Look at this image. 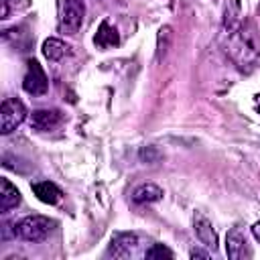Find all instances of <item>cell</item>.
Instances as JSON below:
<instances>
[{
  "label": "cell",
  "mask_w": 260,
  "mask_h": 260,
  "mask_svg": "<svg viewBox=\"0 0 260 260\" xmlns=\"http://www.w3.org/2000/svg\"><path fill=\"white\" fill-rule=\"evenodd\" d=\"M228 55L240 69H250L260 59V32L252 22L240 24L230 32L228 39Z\"/></svg>",
  "instance_id": "6da1fadb"
},
{
  "label": "cell",
  "mask_w": 260,
  "mask_h": 260,
  "mask_svg": "<svg viewBox=\"0 0 260 260\" xmlns=\"http://www.w3.org/2000/svg\"><path fill=\"white\" fill-rule=\"evenodd\" d=\"M53 225L55 221L45 215H26L14 225V236L26 242H43L51 234Z\"/></svg>",
  "instance_id": "7a4b0ae2"
},
{
  "label": "cell",
  "mask_w": 260,
  "mask_h": 260,
  "mask_svg": "<svg viewBox=\"0 0 260 260\" xmlns=\"http://www.w3.org/2000/svg\"><path fill=\"white\" fill-rule=\"evenodd\" d=\"M83 16H85L83 0H63L61 2V20H59L61 32L75 35L83 24Z\"/></svg>",
  "instance_id": "3957f363"
},
{
  "label": "cell",
  "mask_w": 260,
  "mask_h": 260,
  "mask_svg": "<svg viewBox=\"0 0 260 260\" xmlns=\"http://www.w3.org/2000/svg\"><path fill=\"white\" fill-rule=\"evenodd\" d=\"M26 118V108L20 100L16 98H6L2 102L0 108V132L2 134H10L12 130H16Z\"/></svg>",
  "instance_id": "277c9868"
},
{
  "label": "cell",
  "mask_w": 260,
  "mask_h": 260,
  "mask_svg": "<svg viewBox=\"0 0 260 260\" xmlns=\"http://www.w3.org/2000/svg\"><path fill=\"white\" fill-rule=\"evenodd\" d=\"M22 87L30 95H43L49 89V79H47L43 67L39 65V61H35V59L26 61V73L22 77Z\"/></svg>",
  "instance_id": "5b68a950"
},
{
  "label": "cell",
  "mask_w": 260,
  "mask_h": 260,
  "mask_svg": "<svg viewBox=\"0 0 260 260\" xmlns=\"http://www.w3.org/2000/svg\"><path fill=\"white\" fill-rule=\"evenodd\" d=\"M225 254L232 260H242V258H250L252 256V250L248 248L246 236L240 230V225H236V228H232L228 232V238H225Z\"/></svg>",
  "instance_id": "8992f818"
},
{
  "label": "cell",
  "mask_w": 260,
  "mask_h": 260,
  "mask_svg": "<svg viewBox=\"0 0 260 260\" xmlns=\"http://www.w3.org/2000/svg\"><path fill=\"white\" fill-rule=\"evenodd\" d=\"M193 230H195V236L199 238V242L203 246H207L211 252L217 250V234H215L211 221L201 211H195L193 213Z\"/></svg>",
  "instance_id": "52a82bcc"
},
{
  "label": "cell",
  "mask_w": 260,
  "mask_h": 260,
  "mask_svg": "<svg viewBox=\"0 0 260 260\" xmlns=\"http://www.w3.org/2000/svg\"><path fill=\"white\" fill-rule=\"evenodd\" d=\"M63 122V114L59 110H35L30 114V126L39 132H47L57 128Z\"/></svg>",
  "instance_id": "ba28073f"
},
{
  "label": "cell",
  "mask_w": 260,
  "mask_h": 260,
  "mask_svg": "<svg viewBox=\"0 0 260 260\" xmlns=\"http://www.w3.org/2000/svg\"><path fill=\"white\" fill-rule=\"evenodd\" d=\"M136 242H138L136 234H130V232L116 234V236L112 238V244H110V254H114V256H118V258L128 256V254L134 250Z\"/></svg>",
  "instance_id": "9c48e42d"
},
{
  "label": "cell",
  "mask_w": 260,
  "mask_h": 260,
  "mask_svg": "<svg viewBox=\"0 0 260 260\" xmlns=\"http://www.w3.org/2000/svg\"><path fill=\"white\" fill-rule=\"evenodd\" d=\"M93 43H95L98 49H104L106 51V49L116 47L120 43V35H118V30L114 26H110L108 20H102V24L98 26V32L93 37Z\"/></svg>",
  "instance_id": "30bf717a"
},
{
  "label": "cell",
  "mask_w": 260,
  "mask_h": 260,
  "mask_svg": "<svg viewBox=\"0 0 260 260\" xmlns=\"http://www.w3.org/2000/svg\"><path fill=\"white\" fill-rule=\"evenodd\" d=\"M18 203H20V191L8 179H0V211L6 213Z\"/></svg>",
  "instance_id": "8fae6325"
},
{
  "label": "cell",
  "mask_w": 260,
  "mask_h": 260,
  "mask_svg": "<svg viewBox=\"0 0 260 260\" xmlns=\"http://www.w3.org/2000/svg\"><path fill=\"white\" fill-rule=\"evenodd\" d=\"M32 193L43 201V203H49V205H55L59 199H61V189L51 183V181H39V183H32Z\"/></svg>",
  "instance_id": "7c38bea8"
},
{
  "label": "cell",
  "mask_w": 260,
  "mask_h": 260,
  "mask_svg": "<svg viewBox=\"0 0 260 260\" xmlns=\"http://www.w3.org/2000/svg\"><path fill=\"white\" fill-rule=\"evenodd\" d=\"M162 189L154 183H146V185H140L134 189L132 193V201L134 203H152V201H158L162 199Z\"/></svg>",
  "instance_id": "4fadbf2b"
},
{
  "label": "cell",
  "mask_w": 260,
  "mask_h": 260,
  "mask_svg": "<svg viewBox=\"0 0 260 260\" xmlns=\"http://www.w3.org/2000/svg\"><path fill=\"white\" fill-rule=\"evenodd\" d=\"M69 53V45H65L61 39H47L43 43V55L49 61H59Z\"/></svg>",
  "instance_id": "5bb4252c"
},
{
  "label": "cell",
  "mask_w": 260,
  "mask_h": 260,
  "mask_svg": "<svg viewBox=\"0 0 260 260\" xmlns=\"http://www.w3.org/2000/svg\"><path fill=\"white\" fill-rule=\"evenodd\" d=\"M223 26H225L230 32L240 26V0H230V4L225 6Z\"/></svg>",
  "instance_id": "9a60e30c"
},
{
  "label": "cell",
  "mask_w": 260,
  "mask_h": 260,
  "mask_svg": "<svg viewBox=\"0 0 260 260\" xmlns=\"http://www.w3.org/2000/svg\"><path fill=\"white\" fill-rule=\"evenodd\" d=\"M146 258H173V252L162 244H154L146 250Z\"/></svg>",
  "instance_id": "2e32d148"
},
{
  "label": "cell",
  "mask_w": 260,
  "mask_h": 260,
  "mask_svg": "<svg viewBox=\"0 0 260 260\" xmlns=\"http://www.w3.org/2000/svg\"><path fill=\"white\" fill-rule=\"evenodd\" d=\"M191 258H209V252L199 250V248H193L191 250Z\"/></svg>",
  "instance_id": "e0dca14e"
},
{
  "label": "cell",
  "mask_w": 260,
  "mask_h": 260,
  "mask_svg": "<svg viewBox=\"0 0 260 260\" xmlns=\"http://www.w3.org/2000/svg\"><path fill=\"white\" fill-rule=\"evenodd\" d=\"M0 4H2V14H0V18H8V0H0Z\"/></svg>",
  "instance_id": "ac0fdd59"
},
{
  "label": "cell",
  "mask_w": 260,
  "mask_h": 260,
  "mask_svg": "<svg viewBox=\"0 0 260 260\" xmlns=\"http://www.w3.org/2000/svg\"><path fill=\"white\" fill-rule=\"evenodd\" d=\"M252 236H254V238L260 242V221H256V223L252 225Z\"/></svg>",
  "instance_id": "d6986e66"
}]
</instances>
